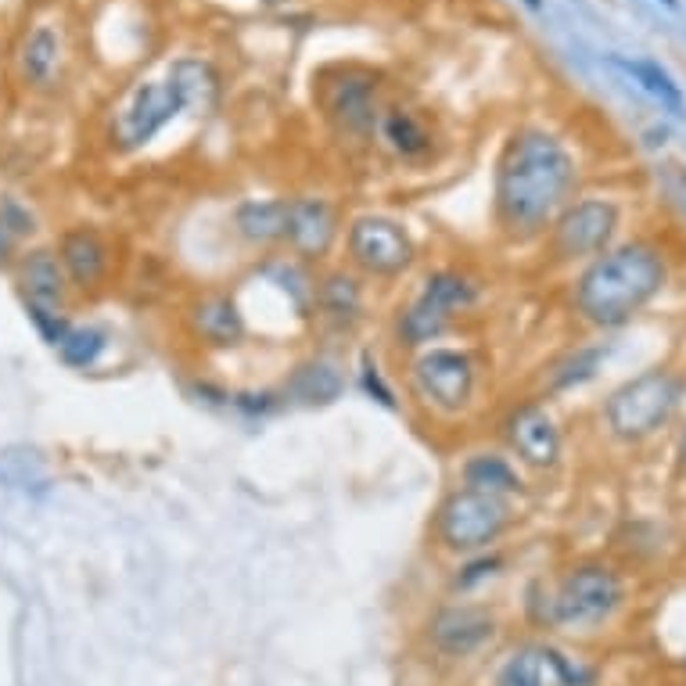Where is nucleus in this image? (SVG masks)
Listing matches in <instances>:
<instances>
[{"label": "nucleus", "instance_id": "f257e3e1", "mask_svg": "<svg viewBox=\"0 0 686 686\" xmlns=\"http://www.w3.org/2000/svg\"><path fill=\"white\" fill-rule=\"evenodd\" d=\"M575 184L579 166L554 133H511L493 169V227L511 245L543 238L572 202Z\"/></svg>", "mask_w": 686, "mask_h": 686}, {"label": "nucleus", "instance_id": "f03ea898", "mask_svg": "<svg viewBox=\"0 0 686 686\" xmlns=\"http://www.w3.org/2000/svg\"><path fill=\"white\" fill-rule=\"evenodd\" d=\"M669 284V266L654 245L629 241L607 248L575 277L572 306L593 327H622Z\"/></svg>", "mask_w": 686, "mask_h": 686}, {"label": "nucleus", "instance_id": "7ed1b4c3", "mask_svg": "<svg viewBox=\"0 0 686 686\" xmlns=\"http://www.w3.org/2000/svg\"><path fill=\"white\" fill-rule=\"evenodd\" d=\"M482 385V360L467 345H431L406 360V392L428 417H464L482 396Z\"/></svg>", "mask_w": 686, "mask_h": 686}, {"label": "nucleus", "instance_id": "20e7f679", "mask_svg": "<svg viewBox=\"0 0 686 686\" xmlns=\"http://www.w3.org/2000/svg\"><path fill=\"white\" fill-rule=\"evenodd\" d=\"M514 528V503L453 485L439 496L428 521L431 543L449 557H471L496 550Z\"/></svg>", "mask_w": 686, "mask_h": 686}, {"label": "nucleus", "instance_id": "39448f33", "mask_svg": "<svg viewBox=\"0 0 686 686\" xmlns=\"http://www.w3.org/2000/svg\"><path fill=\"white\" fill-rule=\"evenodd\" d=\"M184 112H194V108L180 80L173 76V69H166V76H155V80H137L108 112V151L130 159V155L148 148L151 141H159V133Z\"/></svg>", "mask_w": 686, "mask_h": 686}, {"label": "nucleus", "instance_id": "423d86ee", "mask_svg": "<svg viewBox=\"0 0 686 686\" xmlns=\"http://www.w3.org/2000/svg\"><path fill=\"white\" fill-rule=\"evenodd\" d=\"M625 586L607 564H575L557 579V586L528 590V615L543 625H597L622 607Z\"/></svg>", "mask_w": 686, "mask_h": 686}, {"label": "nucleus", "instance_id": "0eeeda50", "mask_svg": "<svg viewBox=\"0 0 686 686\" xmlns=\"http://www.w3.org/2000/svg\"><path fill=\"white\" fill-rule=\"evenodd\" d=\"M345 266L356 270L367 284L403 281L417 266V241L392 212H360L345 223L342 234Z\"/></svg>", "mask_w": 686, "mask_h": 686}, {"label": "nucleus", "instance_id": "6e6552de", "mask_svg": "<svg viewBox=\"0 0 686 686\" xmlns=\"http://www.w3.org/2000/svg\"><path fill=\"white\" fill-rule=\"evenodd\" d=\"M679 403H683V381L672 370H643L607 396L604 424L622 442L651 439L654 431L676 417Z\"/></svg>", "mask_w": 686, "mask_h": 686}, {"label": "nucleus", "instance_id": "1a4fd4ad", "mask_svg": "<svg viewBox=\"0 0 686 686\" xmlns=\"http://www.w3.org/2000/svg\"><path fill=\"white\" fill-rule=\"evenodd\" d=\"M54 256L62 263L69 288L76 299H97L112 288V277L119 270V248L105 227L90 220L65 223L58 238L51 241Z\"/></svg>", "mask_w": 686, "mask_h": 686}, {"label": "nucleus", "instance_id": "9d476101", "mask_svg": "<svg viewBox=\"0 0 686 686\" xmlns=\"http://www.w3.org/2000/svg\"><path fill=\"white\" fill-rule=\"evenodd\" d=\"M238 291H256V299L270 302V317H288L299 324H313V291H317V266L302 263L291 252H270L248 266Z\"/></svg>", "mask_w": 686, "mask_h": 686}, {"label": "nucleus", "instance_id": "9b49d317", "mask_svg": "<svg viewBox=\"0 0 686 686\" xmlns=\"http://www.w3.org/2000/svg\"><path fill=\"white\" fill-rule=\"evenodd\" d=\"M618 234V205L607 198H579L546 230V248L554 263H590L611 248Z\"/></svg>", "mask_w": 686, "mask_h": 686}, {"label": "nucleus", "instance_id": "f8f14e48", "mask_svg": "<svg viewBox=\"0 0 686 686\" xmlns=\"http://www.w3.org/2000/svg\"><path fill=\"white\" fill-rule=\"evenodd\" d=\"M500 439L507 457L525 471H536V475L554 471L564 457L561 428L539 399H521V403L507 406V414L500 417Z\"/></svg>", "mask_w": 686, "mask_h": 686}, {"label": "nucleus", "instance_id": "ddd939ff", "mask_svg": "<svg viewBox=\"0 0 686 686\" xmlns=\"http://www.w3.org/2000/svg\"><path fill=\"white\" fill-rule=\"evenodd\" d=\"M345 220L335 198L327 194H288L284 212V252L309 266H320L342 245Z\"/></svg>", "mask_w": 686, "mask_h": 686}, {"label": "nucleus", "instance_id": "4468645a", "mask_svg": "<svg viewBox=\"0 0 686 686\" xmlns=\"http://www.w3.org/2000/svg\"><path fill=\"white\" fill-rule=\"evenodd\" d=\"M370 317V284L345 263L317 270L313 291V324L331 342H345L367 324Z\"/></svg>", "mask_w": 686, "mask_h": 686}, {"label": "nucleus", "instance_id": "2eb2a0df", "mask_svg": "<svg viewBox=\"0 0 686 686\" xmlns=\"http://www.w3.org/2000/svg\"><path fill=\"white\" fill-rule=\"evenodd\" d=\"M496 615L485 604H471V600H453L442 604L424 625V640L435 654L449 661H464L482 654L489 643L496 640Z\"/></svg>", "mask_w": 686, "mask_h": 686}, {"label": "nucleus", "instance_id": "dca6fc26", "mask_svg": "<svg viewBox=\"0 0 686 686\" xmlns=\"http://www.w3.org/2000/svg\"><path fill=\"white\" fill-rule=\"evenodd\" d=\"M184 331L205 352H234L252 335L238 295L227 288L198 291L184 306Z\"/></svg>", "mask_w": 686, "mask_h": 686}, {"label": "nucleus", "instance_id": "f3484780", "mask_svg": "<svg viewBox=\"0 0 686 686\" xmlns=\"http://www.w3.org/2000/svg\"><path fill=\"white\" fill-rule=\"evenodd\" d=\"M11 281H15L26 317L29 313H72L76 295L69 288V277H65L62 263L54 256V248L44 245V241L22 248L15 270H11Z\"/></svg>", "mask_w": 686, "mask_h": 686}, {"label": "nucleus", "instance_id": "a211bd4d", "mask_svg": "<svg viewBox=\"0 0 686 686\" xmlns=\"http://www.w3.org/2000/svg\"><path fill=\"white\" fill-rule=\"evenodd\" d=\"M590 672L543 643H521L496 669V686H586Z\"/></svg>", "mask_w": 686, "mask_h": 686}, {"label": "nucleus", "instance_id": "6ab92c4d", "mask_svg": "<svg viewBox=\"0 0 686 686\" xmlns=\"http://www.w3.org/2000/svg\"><path fill=\"white\" fill-rule=\"evenodd\" d=\"M349 385V367L335 352H309L284 374L281 396L288 406H331L345 396Z\"/></svg>", "mask_w": 686, "mask_h": 686}, {"label": "nucleus", "instance_id": "aec40b11", "mask_svg": "<svg viewBox=\"0 0 686 686\" xmlns=\"http://www.w3.org/2000/svg\"><path fill=\"white\" fill-rule=\"evenodd\" d=\"M457 327V320L446 317L428 299H421L417 291H410L403 302H396L392 317H388V342L403 356H414V352H424L431 345H442Z\"/></svg>", "mask_w": 686, "mask_h": 686}, {"label": "nucleus", "instance_id": "412c9836", "mask_svg": "<svg viewBox=\"0 0 686 686\" xmlns=\"http://www.w3.org/2000/svg\"><path fill=\"white\" fill-rule=\"evenodd\" d=\"M414 291L460 324V320L471 317V313L482 306L485 281L464 263H439V266H431V270L421 273V281H417Z\"/></svg>", "mask_w": 686, "mask_h": 686}, {"label": "nucleus", "instance_id": "4be33fe9", "mask_svg": "<svg viewBox=\"0 0 686 686\" xmlns=\"http://www.w3.org/2000/svg\"><path fill=\"white\" fill-rule=\"evenodd\" d=\"M284 212L288 198H241L227 216L230 234L241 248L256 252V259L284 252Z\"/></svg>", "mask_w": 686, "mask_h": 686}, {"label": "nucleus", "instance_id": "5701e85b", "mask_svg": "<svg viewBox=\"0 0 686 686\" xmlns=\"http://www.w3.org/2000/svg\"><path fill=\"white\" fill-rule=\"evenodd\" d=\"M62 65H65L62 29L54 26V22H33L15 47V69H18L22 87H29V90L58 87V80H62Z\"/></svg>", "mask_w": 686, "mask_h": 686}, {"label": "nucleus", "instance_id": "b1692460", "mask_svg": "<svg viewBox=\"0 0 686 686\" xmlns=\"http://www.w3.org/2000/svg\"><path fill=\"white\" fill-rule=\"evenodd\" d=\"M327 112L338 123V130L349 133V137H374L378 133V83L370 76H345L331 87V97H327Z\"/></svg>", "mask_w": 686, "mask_h": 686}, {"label": "nucleus", "instance_id": "393cba45", "mask_svg": "<svg viewBox=\"0 0 686 686\" xmlns=\"http://www.w3.org/2000/svg\"><path fill=\"white\" fill-rule=\"evenodd\" d=\"M457 485L475 489V493L500 496V500H511V503L528 493L521 467L507 453H500V449H475V453H467L457 467Z\"/></svg>", "mask_w": 686, "mask_h": 686}, {"label": "nucleus", "instance_id": "a878e982", "mask_svg": "<svg viewBox=\"0 0 686 686\" xmlns=\"http://www.w3.org/2000/svg\"><path fill=\"white\" fill-rule=\"evenodd\" d=\"M378 137L403 162H424L431 155V148H435V133L428 130V123H424L414 108H403V105H392L381 112Z\"/></svg>", "mask_w": 686, "mask_h": 686}, {"label": "nucleus", "instance_id": "bb28decb", "mask_svg": "<svg viewBox=\"0 0 686 686\" xmlns=\"http://www.w3.org/2000/svg\"><path fill=\"white\" fill-rule=\"evenodd\" d=\"M112 327L101 324V320H69V327H65V335L58 338V345H54V356L65 363L69 370H94L105 363L108 349H112Z\"/></svg>", "mask_w": 686, "mask_h": 686}, {"label": "nucleus", "instance_id": "cd10ccee", "mask_svg": "<svg viewBox=\"0 0 686 686\" xmlns=\"http://www.w3.org/2000/svg\"><path fill=\"white\" fill-rule=\"evenodd\" d=\"M607 349L600 345H586V349L564 352L561 360H554L543 374V392L546 396H557V392H568V388H579L593 378L604 363Z\"/></svg>", "mask_w": 686, "mask_h": 686}, {"label": "nucleus", "instance_id": "c85d7f7f", "mask_svg": "<svg viewBox=\"0 0 686 686\" xmlns=\"http://www.w3.org/2000/svg\"><path fill=\"white\" fill-rule=\"evenodd\" d=\"M611 62L618 65V69H625L629 76H633L636 83H640L647 94H654L661 101V105L669 108V112H676V115H683V90L676 87V80H672L669 72L661 69V65H654V62H643V58H611Z\"/></svg>", "mask_w": 686, "mask_h": 686}, {"label": "nucleus", "instance_id": "c756f323", "mask_svg": "<svg viewBox=\"0 0 686 686\" xmlns=\"http://www.w3.org/2000/svg\"><path fill=\"white\" fill-rule=\"evenodd\" d=\"M503 568H507V557L500 554V546H496V550H485V554L460 557V564L453 568V575H449V590L471 593V590H478V586H485V582H493Z\"/></svg>", "mask_w": 686, "mask_h": 686}, {"label": "nucleus", "instance_id": "7c9ffc66", "mask_svg": "<svg viewBox=\"0 0 686 686\" xmlns=\"http://www.w3.org/2000/svg\"><path fill=\"white\" fill-rule=\"evenodd\" d=\"M0 223L22 245H36V238H40V212H36L33 202L18 198V194H0Z\"/></svg>", "mask_w": 686, "mask_h": 686}, {"label": "nucleus", "instance_id": "2f4dec72", "mask_svg": "<svg viewBox=\"0 0 686 686\" xmlns=\"http://www.w3.org/2000/svg\"><path fill=\"white\" fill-rule=\"evenodd\" d=\"M356 381H360V388L378 406H385V410H399L396 388H392V381L385 378V370H381L378 356H374L370 349L360 352V363H356Z\"/></svg>", "mask_w": 686, "mask_h": 686}, {"label": "nucleus", "instance_id": "473e14b6", "mask_svg": "<svg viewBox=\"0 0 686 686\" xmlns=\"http://www.w3.org/2000/svg\"><path fill=\"white\" fill-rule=\"evenodd\" d=\"M281 388H230V410H238L248 421H263V417L284 410Z\"/></svg>", "mask_w": 686, "mask_h": 686}, {"label": "nucleus", "instance_id": "72a5a7b5", "mask_svg": "<svg viewBox=\"0 0 686 686\" xmlns=\"http://www.w3.org/2000/svg\"><path fill=\"white\" fill-rule=\"evenodd\" d=\"M22 241L11 234L4 223H0V273H11L15 270V263H18V256H22Z\"/></svg>", "mask_w": 686, "mask_h": 686}, {"label": "nucleus", "instance_id": "f704fd0d", "mask_svg": "<svg viewBox=\"0 0 686 686\" xmlns=\"http://www.w3.org/2000/svg\"><path fill=\"white\" fill-rule=\"evenodd\" d=\"M676 457H679V467L686 471V431H683V439H679V453H676Z\"/></svg>", "mask_w": 686, "mask_h": 686}, {"label": "nucleus", "instance_id": "c9c22d12", "mask_svg": "<svg viewBox=\"0 0 686 686\" xmlns=\"http://www.w3.org/2000/svg\"><path fill=\"white\" fill-rule=\"evenodd\" d=\"M525 4H528V8H532V11H539V8H543V0H525Z\"/></svg>", "mask_w": 686, "mask_h": 686}, {"label": "nucleus", "instance_id": "e433bc0d", "mask_svg": "<svg viewBox=\"0 0 686 686\" xmlns=\"http://www.w3.org/2000/svg\"><path fill=\"white\" fill-rule=\"evenodd\" d=\"M665 4H669V8H676V0H665Z\"/></svg>", "mask_w": 686, "mask_h": 686}, {"label": "nucleus", "instance_id": "4c0bfd02", "mask_svg": "<svg viewBox=\"0 0 686 686\" xmlns=\"http://www.w3.org/2000/svg\"><path fill=\"white\" fill-rule=\"evenodd\" d=\"M266 4H281V0H266Z\"/></svg>", "mask_w": 686, "mask_h": 686}]
</instances>
